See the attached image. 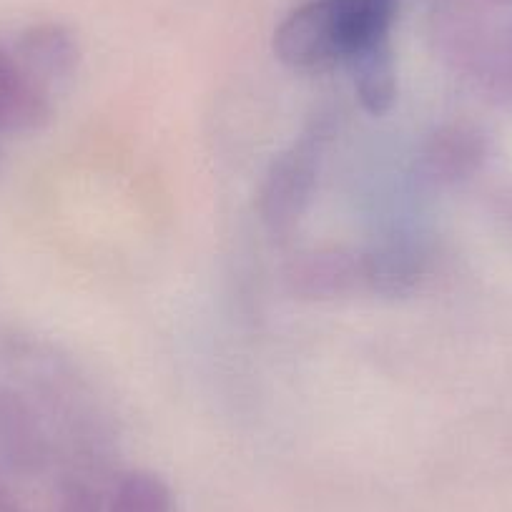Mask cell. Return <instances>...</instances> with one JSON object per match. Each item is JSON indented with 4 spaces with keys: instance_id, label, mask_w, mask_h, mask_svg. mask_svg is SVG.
Masks as SVG:
<instances>
[{
    "instance_id": "cell-1",
    "label": "cell",
    "mask_w": 512,
    "mask_h": 512,
    "mask_svg": "<svg viewBox=\"0 0 512 512\" xmlns=\"http://www.w3.org/2000/svg\"><path fill=\"white\" fill-rule=\"evenodd\" d=\"M327 141L329 128L327 123L319 121L269 164L259 186L256 209L264 229L272 236L279 239L289 236L307 214L319 184Z\"/></svg>"
},
{
    "instance_id": "cell-2",
    "label": "cell",
    "mask_w": 512,
    "mask_h": 512,
    "mask_svg": "<svg viewBox=\"0 0 512 512\" xmlns=\"http://www.w3.org/2000/svg\"><path fill=\"white\" fill-rule=\"evenodd\" d=\"M287 289L294 297L309 302H334L369 294L364 251L342 246L307 251L289 264Z\"/></svg>"
},
{
    "instance_id": "cell-3",
    "label": "cell",
    "mask_w": 512,
    "mask_h": 512,
    "mask_svg": "<svg viewBox=\"0 0 512 512\" xmlns=\"http://www.w3.org/2000/svg\"><path fill=\"white\" fill-rule=\"evenodd\" d=\"M274 53L292 71H324L342 61L327 0H307L274 31Z\"/></svg>"
},
{
    "instance_id": "cell-4",
    "label": "cell",
    "mask_w": 512,
    "mask_h": 512,
    "mask_svg": "<svg viewBox=\"0 0 512 512\" xmlns=\"http://www.w3.org/2000/svg\"><path fill=\"white\" fill-rule=\"evenodd\" d=\"M485 161V139L477 128L450 123L425 141L420 169L435 184H457L475 174Z\"/></svg>"
},
{
    "instance_id": "cell-5",
    "label": "cell",
    "mask_w": 512,
    "mask_h": 512,
    "mask_svg": "<svg viewBox=\"0 0 512 512\" xmlns=\"http://www.w3.org/2000/svg\"><path fill=\"white\" fill-rule=\"evenodd\" d=\"M342 61L369 46L390 43L397 0H327Z\"/></svg>"
},
{
    "instance_id": "cell-6",
    "label": "cell",
    "mask_w": 512,
    "mask_h": 512,
    "mask_svg": "<svg viewBox=\"0 0 512 512\" xmlns=\"http://www.w3.org/2000/svg\"><path fill=\"white\" fill-rule=\"evenodd\" d=\"M48 118V93L23 71L21 63L0 53V134L38 131Z\"/></svg>"
},
{
    "instance_id": "cell-7",
    "label": "cell",
    "mask_w": 512,
    "mask_h": 512,
    "mask_svg": "<svg viewBox=\"0 0 512 512\" xmlns=\"http://www.w3.org/2000/svg\"><path fill=\"white\" fill-rule=\"evenodd\" d=\"M21 68L48 93L71 81L78 68V46L63 26H36L21 41Z\"/></svg>"
},
{
    "instance_id": "cell-8",
    "label": "cell",
    "mask_w": 512,
    "mask_h": 512,
    "mask_svg": "<svg viewBox=\"0 0 512 512\" xmlns=\"http://www.w3.org/2000/svg\"><path fill=\"white\" fill-rule=\"evenodd\" d=\"M352 71L354 93L369 116H384L395 106L397 68L392 43H379L354 53L344 61Z\"/></svg>"
},
{
    "instance_id": "cell-9",
    "label": "cell",
    "mask_w": 512,
    "mask_h": 512,
    "mask_svg": "<svg viewBox=\"0 0 512 512\" xmlns=\"http://www.w3.org/2000/svg\"><path fill=\"white\" fill-rule=\"evenodd\" d=\"M367 289L377 297H405L420 284L425 262L407 244H384L364 251Z\"/></svg>"
},
{
    "instance_id": "cell-10",
    "label": "cell",
    "mask_w": 512,
    "mask_h": 512,
    "mask_svg": "<svg viewBox=\"0 0 512 512\" xmlns=\"http://www.w3.org/2000/svg\"><path fill=\"white\" fill-rule=\"evenodd\" d=\"M106 512H174V495L156 472L128 470L108 485Z\"/></svg>"
}]
</instances>
